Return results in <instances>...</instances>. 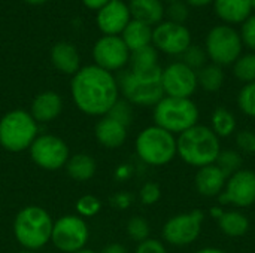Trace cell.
I'll return each instance as SVG.
<instances>
[{"label": "cell", "instance_id": "1", "mask_svg": "<svg viewBox=\"0 0 255 253\" xmlns=\"http://www.w3.org/2000/svg\"><path fill=\"white\" fill-rule=\"evenodd\" d=\"M70 92L76 107L90 116H105L120 98L117 78L96 64L81 67L72 78Z\"/></svg>", "mask_w": 255, "mask_h": 253}, {"label": "cell", "instance_id": "2", "mask_svg": "<svg viewBox=\"0 0 255 253\" xmlns=\"http://www.w3.org/2000/svg\"><path fill=\"white\" fill-rule=\"evenodd\" d=\"M176 152L185 164L202 169L215 164L221 152V139L209 125L197 124L176 137Z\"/></svg>", "mask_w": 255, "mask_h": 253}, {"label": "cell", "instance_id": "3", "mask_svg": "<svg viewBox=\"0 0 255 253\" xmlns=\"http://www.w3.org/2000/svg\"><path fill=\"white\" fill-rule=\"evenodd\" d=\"M161 70L163 69L157 66L143 72H121V75L117 78V82L124 100H127L130 104L154 107L164 97L161 86Z\"/></svg>", "mask_w": 255, "mask_h": 253}, {"label": "cell", "instance_id": "4", "mask_svg": "<svg viewBox=\"0 0 255 253\" xmlns=\"http://www.w3.org/2000/svg\"><path fill=\"white\" fill-rule=\"evenodd\" d=\"M54 222L51 215L40 206L21 209L13 221V236L25 251H37L51 242Z\"/></svg>", "mask_w": 255, "mask_h": 253}, {"label": "cell", "instance_id": "5", "mask_svg": "<svg viewBox=\"0 0 255 253\" xmlns=\"http://www.w3.org/2000/svg\"><path fill=\"white\" fill-rule=\"evenodd\" d=\"M154 124L172 134H181L199 124L200 110L191 98L163 97L152 112Z\"/></svg>", "mask_w": 255, "mask_h": 253}, {"label": "cell", "instance_id": "6", "mask_svg": "<svg viewBox=\"0 0 255 253\" xmlns=\"http://www.w3.org/2000/svg\"><path fill=\"white\" fill-rule=\"evenodd\" d=\"M134 149L139 160L152 167L167 166L178 157L175 134L155 124L143 128L137 134Z\"/></svg>", "mask_w": 255, "mask_h": 253}, {"label": "cell", "instance_id": "7", "mask_svg": "<svg viewBox=\"0 0 255 253\" xmlns=\"http://www.w3.org/2000/svg\"><path fill=\"white\" fill-rule=\"evenodd\" d=\"M37 137V122L30 112L13 109L0 119V146L9 152H22Z\"/></svg>", "mask_w": 255, "mask_h": 253}, {"label": "cell", "instance_id": "8", "mask_svg": "<svg viewBox=\"0 0 255 253\" xmlns=\"http://www.w3.org/2000/svg\"><path fill=\"white\" fill-rule=\"evenodd\" d=\"M205 51L211 63L226 67L233 66V63L244 54V43L235 27L218 24L208 31L205 39Z\"/></svg>", "mask_w": 255, "mask_h": 253}, {"label": "cell", "instance_id": "9", "mask_svg": "<svg viewBox=\"0 0 255 253\" xmlns=\"http://www.w3.org/2000/svg\"><path fill=\"white\" fill-rule=\"evenodd\" d=\"M205 222V212L203 210H191L178 213L169 218L161 230L163 240L175 248H185L200 237Z\"/></svg>", "mask_w": 255, "mask_h": 253}, {"label": "cell", "instance_id": "10", "mask_svg": "<svg viewBox=\"0 0 255 253\" xmlns=\"http://www.w3.org/2000/svg\"><path fill=\"white\" fill-rule=\"evenodd\" d=\"M90 231L84 218L66 215L54 222L51 242L63 253H76L85 249Z\"/></svg>", "mask_w": 255, "mask_h": 253}, {"label": "cell", "instance_id": "11", "mask_svg": "<svg viewBox=\"0 0 255 253\" xmlns=\"http://www.w3.org/2000/svg\"><path fill=\"white\" fill-rule=\"evenodd\" d=\"M31 161L48 171H55L66 166L70 152L66 142L52 134H42L34 139L28 148Z\"/></svg>", "mask_w": 255, "mask_h": 253}, {"label": "cell", "instance_id": "12", "mask_svg": "<svg viewBox=\"0 0 255 253\" xmlns=\"http://www.w3.org/2000/svg\"><path fill=\"white\" fill-rule=\"evenodd\" d=\"M191 45V31L185 24L161 21L152 28V46L166 54L181 57Z\"/></svg>", "mask_w": 255, "mask_h": 253}, {"label": "cell", "instance_id": "13", "mask_svg": "<svg viewBox=\"0 0 255 253\" xmlns=\"http://www.w3.org/2000/svg\"><path fill=\"white\" fill-rule=\"evenodd\" d=\"M161 86L166 97L191 98L199 88L197 72L182 61L170 63L161 70Z\"/></svg>", "mask_w": 255, "mask_h": 253}, {"label": "cell", "instance_id": "14", "mask_svg": "<svg viewBox=\"0 0 255 253\" xmlns=\"http://www.w3.org/2000/svg\"><path fill=\"white\" fill-rule=\"evenodd\" d=\"M220 204H232L236 209H247L255 204V171L241 169L229 176L224 191L218 197Z\"/></svg>", "mask_w": 255, "mask_h": 253}, {"label": "cell", "instance_id": "15", "mask_svg": "<svg viewBox=\"0 0 255 253\" xmlns=\"http://www.w3.org/2000/svg\"><path fill=\"white\" fill-rule=\"evenodd\" d=\"M130 54L121 36H102L93 46L96 66L111 73L123 70L130 61Z\"/></svg>", "mask_w": 255, "mask_h": 253}, {"label": "cell", "instance_id": "16", "mask_svg": "<svg viewBox=\"0 0 255 253\" xmlns=\"http://www.w3.org/2000/svg\"><path fill=\"white\" fill-rule=\"evenodd\" d=\"M131 21L128 4L123 0H111L97 10L96 22L103 36H121Z\"/></svg>", "mask_w": 255, "mask_h": 253}, {"label": "cell", "instance_id": "17", "mask_svg": "<svg viewBox=\"0 0 255 253\" xmlns=\"http://www.w3.org/2000/svg\"><path fill=\"white\" fill-rule=\"evenodd\" d=\"M227 179L229 177L217 164H211L197 170L194 176V186L202 197L214 198L220 197V194L224 191Z\"/></svg>", "mask_w": 255, "mask_h": 253}, {"label": "cell", "instance_id": "18", "mask_svg": "<svg viewBox=\"0 0 255 253\" xmlns=\"http://www.w3.org/2000/svg\"><path fill=\"white\" fill-rule=\"evenodd\" d=\"M63 110V100L55 91H43L37 94L30 106V115L36 122H51L60 116Z\"/></svg>", "mask_w": 255, "mask_h": 253}, {"label": "cell", "instance_id": "19", "mask_svg": "<svg viewBox=\"0 0 255 253\" xmlns=\"http://www.w3.org/2000/svg\"><path fill=\"white\" fill-rule=\"evenodd\" d=\"M215 15L227 25H236L245 22L253 15V7L250 0H215L214 3Z\"/></svg>", "mask_w": 255, "mask_h": 253}, {"label": "cell", "instance_id": "20", "mask_svg": "<svg viewBox=\"0 0 255 253\" xmlns=\"http://www.w3.org/2000/svg\"><path fill=\"white\" fill-rule=\"evenodd\" d=\"M97 142L108 148V149H117L124 145L127 140V127L120 124L118 121L109 118L105 115L94 128Z\"/></svg>", "mask_w": 255, "mask_h": 253}, {"label": "cell", "instance_id": "21", "mask_svg": "<svg viewBox=\"0 0 255 253\" xmlns=\"http://www.w3.org/2000/svg\"><path fill=\"white\" fill-rule=\"evenodd\" d=\"M131 19L140 21L151 27H155L166 16V7L161 0H130L128 3Z\"/></svg>", "mask_w": 255, "mask_h": 253}, {"label": "cell", "instance_id": "22", "mask_svg": "<svg viewBox=\"0 0 255 253\" xmlns=\"http://www.w3.org/2000/svg\"><path fill=\"white\" fill-rule=\"evenodd\" d=\"M52 66L64 75H75L81 69V57L78 49L69 42H58L51 49Z\"/></svg>", "mask_w": 255, "mask_h": 253}, {"label": "cell", "instance_id": "23", "mask_svg": "<svg viewBox=\"0 0 255 253\" xmlns=\"http://www.w3.org/2000/svg\"><path fill=\"white\" fill-rule=\"evenodd\" d=\"M217 222H218V228L221 230V233L230 239L244 237L245 234H248L251 228L250 219L241 210H236V209L224 210L223 215L217 219Z\"/></svg>", "mask_w": 255, "mask_h": 253}, {"label": "cell", "instance_id": "24", "mask_svg": "<svg viewBox=\"0 0 255 253\" xmlns=\"http://www.w3.org/2000/svg\"><path fill=\"white\" fill-rule=\"evenodd\" d=\"M121 39L124 40L130 52L145 48L148 45H152V27L140 21L131 19L121 33Z\"/></svg>", "mask_w": 255, "mask_h": 253}, {"label": "cell", "instance_id": "25", "mask_svg": "<svg viewBox=\"0 0 255 253\" xmlns=\"http://www.w3.org/2000/svg\"><path fill=\"white\" fill-rule=\"evenodd\" d=\"M64 167H66L67 174L76 182L90 180L96 174V170H97V164L94 158L87 154H75L69 157Z\"/></svg>", "mask_w": 255, "mask_h": 253}, {"label": "cell", "instance_id": "26", "mask_svg": "<svg viewBox=\"0 0 255 253\" xmlns=\"http://www.w3.org/2000/svg\"><path fill=\"white\" fill-rule=\"evenodd\" d=\"M226 82V73L223 67L208 63L200 70H197V84L206 92H217L223 88Z\"/></svg>", "mask_w": 255, "mask_h": 253}, {"label": "cell", "instance_id": "27", "mask_svg": "<svg viewBox=\"0 0 255 253\" xmlns=\"http://www.w3.org/2000/svg\"><path fill=\"white\" fill-rule=\"evenodd\" d=\"M211 130L220 137L227 139L233 133H236V116L227 107H217L211 115Z\"/></svg>", "mask_w": 255, "mask_h": 253}, {"label": "cell", "instance_id": "28", "mask_svg": "<svg viewBox=\"0 0 255 253\" xmlns=\"http://www.w3.org/2000/svg\"><path fill=\"white\" fill-rule=\"evenodd\" d=\"M128 63H130V70L134 72L151 70L158 66V51L152 45L136 49L130 54Z\"/></svg>", "mask_w": 255, "mask_h": 253}, {"label": "cell", "instance_id": "29", "mask_svg": "<svg viewBox=\"0 0 255 253\" xmlns=\"http://www.w3.org/2000/svg\"><path fill=\"white\" fill-rule=\"evenodd\" d=\"M233 75L244 85L255 82V52L242 54L233 63Z\"/></svg>", "mask_w": 255, "mask_h": 253}, {"label": "cell", "instance_id": "30", "mask_svg": "<svg viewBox=\"0 0 255 253\" xmlns=\"http://www.w3.org/2000/svg\"><path fill=\"white\" fill-rule=\"evenodd\" d=\"M215 164L224 171V174L229 177L239 171L244 164V157L238 149H221Z\"/></svg>", "mask_w": 255, "mask_h": 253}, {"label": "cell", "instance_id": "31", "mask_svg": "<svg viewBox=\"0 0 255 253\" xmlns=\"http://www.w3.org/2000/svg\"><path fill=\"white\" fill-rule=\"evenodd\" d=\"M238 106L241 112L250 118H255V82L245 84L238 94Z\"/></svg>", "mask_w": 255, "mask_h": 253}, {"label": "cell", "instance_id": "32", "mask_svg": "<svg viewBox=\"0 0 255 253\" xmlns=\"http://www.w3.org/2000/svg\"><path fill=\"white\" fill-rule=\"evenodd\" d=\"M181 61L187 64L193 70H200L203 66L208 64V54L205 48L197 46V45H190L188 49L181 55Z\"/></svg>", "mask_w": 255, "mask_h": 253}, {"label": "cell", "instance_id": "33", "mask_svg": "<svg viewBox=\"0 0 255 253\" xmlns=\"http://www.w3.org/2000/svg\"><path fill=\"white\" fill-rule=\"evenodd\" d=\"M126 230H127V236L137 243L149 239V233H151L148 221L142 216H133L131 219H128Z\"/></svg>", "mask_w": 255, "mask_h": 253}, {"label": "cell", "instance_id": "34", "mask_svg": "<svg viewBox=\"0 0 255 253\" xmlns=\"http://www.w3.org/2000/svg\"><path fill=\"white\" fill-rule=\"evenodd\" d=\"M108 116L118 121L120 124H123V125H126L128 128V125L133 121V107L127 100L118 98L117 103L112 106V109L108 112Z\"/></svg>", "mask_w": 255, "mask_h": 253}, {"label": "cell", "instance_id": "35", "mask_svg": "<svg viewBox=\"0 0 255 253\" xmlns=\"http://www.w3.org/2000/svg\"><path fill=\"white\" fill-rule=\"evenodd\" d=\"M166 16H167V21L185 24V21L190 16V6L184 0L172 1L166 7Z\"/></svg>", "mask_w": 255, "mask_h": 253}, {"label": "cell", "instance_id": "36", "mask_svg": "<svg viewBox=\"0 0 255 253\" xmlns=\"http://www.w3.org/2000/svg\"><path fill=\"white\" fill-rule=\"evenodd\" d=\"M102 209V203L94 195H84L76 201V212L79 216L91 218L97 215Z\"/></svg>", "mask_w": 255, "mask_h": 253}, {"label": "cell", "instance_id": "37", "mask_svg": "<svg viewBox=\"0 0 255 253\" xmlns=\"http://www.w3.org/2000/svg\"><path fill=\"white\" fill-rule=\"evenodd\" d=\"M236 148L242 155H254L255 154V131L253 130H241L236 133Z\"/></svg>", "mask_w": 255, "mask_h": 253}, {"label": "cell", "instance_id": "38", "mask_svg": "<svg viewBox=\"0 0 255 253\" xmlns=\"http://www.w3.org/2000/svg\"><path fill=\"white\" fill-rule=\"evenodd\" d=\"M161 198V189L155 182H146L139 191V200L145 206H154Z\"/></svg>", "mask_w": 255, "mask_h": 253}, {"label": "cell", "instance_id": "39", "mask_svg": "<svg viewBox=\"0 0 255 253\" xmlns=\"http://www.w3.org/2000/svg\"><path fill=\"white\" fill-rule=\"evenodd\" d=\"M239 34L244 46L251 49V52H255V13H253L245 22H242Z\"/></svg>", "mask_w": 255, "mask_h": 253}, {"label": "cell", "instance_id": "40", "mask_svg": "<svg viewBox=\"0 0 255 253\" xmlns=\"http://www.w3.org/2000/svg\"><path fill=\"white\" fill-rule=\"evenodd\" d=\"M134 253H167V249L163 242L155 239H146L137 243Z\"/></svg>", "mask_w": 255, "mask_h": 253}, {"label": "cell", "instance_id": "41", "mask_svg": "<svg viewBox=\"0 0 255 253\" xmlns=\"http://www.w3.org/2000/svg\"><path fill=\"white\" fill-rule=\"evenodd\" d=\"M82 1V4L85 6V7H88L90 10H99V9H102L106 3H109L111 0H81Z\"/></svg>", "mask_w": 255, "mask_h": 253}, {"label": "cell", "instance_id": "42", "mask_svg": "<svg viewBox=\"0 0 255 253\" xmlns=\"http://www.w3.org/2000/svg\"><path fill=\"white\" fill-rule=\"evenodd\" d=\"M102 253H127V248L121 243H111L102 249Z\"/></svg>", "mask_w": 255, "mask_h": 253}, {"label": "cell", "instance_id": "43", "mask_svg": "<svg viewBox=\"0 0 255 253\" xmlns=\"http://www.w3.org/2000/svg\"><path fill=\"white\" fill-rule=\"evenodd\" d=\"M114 201H115V204H117L118 207L126 209V207H128V204H130V195H128V194H118V195L114 198Z\"/></svg>", "mask_w": 255, "mask_h": 253}, {"label": "cell", "instance_id": "44", "mask_svg": "<svg viewBox=\"0 0 255 253\" xmlns=\"http://www.w3.org/2000/svg\"><path fill=\"white\" fill-rule=\"evenodd\" d=\"M190 7H206L212 4L215 0H184Z\"/></svg>", "mask_w": 255, "mask_h": 253}, {"label": "cell", "instance_id": "45", "mask_svg": "<svg viewBox=\"0 0 255 253\" xmlns=\"http://www.w3.org/2000/svg\"><path fill=\"white\" fill-rule=\"evenodd\" d=\"M223 212H224V209L221 207V206H215V207H212L211 210H209V213H211V216L217 221L221 215H223Z\"/></svg>", "mask_w": 255, "mask_h": 253}, {"label": "cell", "instance_id": "46", "mask_svg": "<svg viewBox=\"0 0 255 253\" xmlns=\"http://www.w3.org/2000/svg\"><path fill=\"white\" fill-rule=\"evenodd\" d=\"M194 253H229L226 252V251H223V249H220V248H202V249H199L197 252Z\"/></svg>", "mask_w": 255, "mask_h": 253}, {"label": "cell", "instance_id": "47", "mask_svg": "<svg viewBox=\"0 0 255 253\" xmlns=\"http://www.w3.org/2000/svg\"><path fill=\"white\" fill-rule=\"evenodd\" d=\"M22 1H25V3H28V4H43V3H46L48 0H22Z\"/></svg>", "mask_w": 255, "mask_h": 253}, {"label": "cell", "instance_id": "48", "mask_svg": "<svg viewBox=\"0 0 255 253\" xmlns=\"http://www.w3.org/2000/svg\"><path fill=\"white\" fill-rule=\"evenodd\" d=\"M76 253H96V252H93V251H90V249H82V251H79V252H76Z\"/></svg>", "mask_w": 255, "mask_h": 253}, {"label": "cell", "instance_id": "49", "mask_svg": "<svg viewBox=\"0 0 255 253\" xmlns=\"http://www.w3.org/2000/svg\"><path fill=\"white\" fill-rule=\"evenodd\" d=\"M251 3V7H253V12H255V0H250Z\"/></svg>", "mask_w": 255, "mask_h": 253}, {"label": "cell", "instance_id": "50", "mask_svg": "<svg viewBox=\"0 0 255 253\" xmlns=\"http://www.w3.org/2000/svg\"><path fill=\"white\" fill-rule=\"evenodd\" d=\"M161 1H163V3H164V1H167V3H172V1H176V0H161Z\"/></svg>", "mask_w": 255, "mask_h": 253}, {"label": "cell", "instance_id": "51", "mask_svg": "<svg viewBox=\"0 0 255 253\" xmlns=\"http://www.w3.org/2000/svg\"><path fill=\"white\" fill-rule=\"evenodd\" d=\"M19 253H33V252H30V251H22V252H19Z\"/></svg>", "mask_w": 255, "mask_h": 253}]
</instances>
